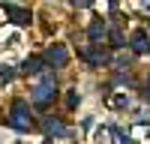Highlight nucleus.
<instances>
[{
    "instance_id": "f257e3e1",
    "label": "nucleus",
    "mask_w": 150,
    "mask_h": 144,
    "mask_svg": "<svg viewBox=\"0 0 150 144\" xmlns=\"http://www.w3.org/2000/svg\"><path fill=\"white\" fill-rule=\"evenodd\" d=\"M57 96V81H54V72H45V75L33 84V90H30V99H33V105H39V108H45L48 102H51Z\"/></svg>"
},
{
    "instance_id": "f03ea898",
    "label": "nucleus",
    "mask_w": 150,
    "mask_h": 144,
    "mask_svg": "<svg viewBox=\"0 0 150 144\" xmlns=\"http://www.w3.org/2000/svg\"><path fill=\"white\" fill-rule=\"evenodd\" d=\"M6 123L12 129H18V132H30L36 123H33V117H30V105L24 102V99H15L9 108V117H6Z\"/></svg>"
},
{
    "instance_id": "7ed1b4c3",
    "label": "nucleus",
    "mask_w": 150,
    "mask_h": 144,
    "mask_svg": "<svg viewBox=\"0 0 150 144\" xmlns=\"http://www.w3.org/2000/svg\"><path fill=\"white\" fill-rule=\"evenodd\" d=\"M42 60H45L51 69H63V66L69 63V51H66L63 45H51V48L42 54Z\"/></svg>"
},
{
    "instance_id": "20e7f679",
    "label": "nucleus",
    "mask_w": 150,
    "mask_h": 144,
    "mask_svg": "<svg viewBox=\"0 0 150 144\" xmlns=\"http://www.w3.org/2000/svg\"><path fill=\"white\" fill-rule=\"evenodd\" d=\"M3 12H6V18H9L12 24H18V27H27V24L33 21L30 9H24V6H15V3H3Z\"/></svg>"
},
{
    "instance_id": "39448f33",
    "label": "nucleus",
    "mask_w": 150,
    "mask_h": 144,
    "mask_svg": "<svg viewBox=\"0 0 150 144\" xmlns=\"http://www.w3.org/2000/svg\"><path fill=\"white\" fill-rule=\"evenodd\" d=\"M81 60H87V63H93V66H102V63L111 60V54H108L105 45H87L81 51Z\"/></svg>"
},
{
    "instance_id": "423d86ee",
    "label": "nucleus",
    "mask_w": 150,
    "mask_h": 144,
    "mask_svg": "<svg viewBox=\"0 0 150 144\" xmlns=\"http://www.w3.org/2000/svg\"><path fill=\"white\" fill-rule=\"evenodd\" d=\"M42 129L48 132V135H54V138H66V135H69V126H66L60 117H45V120H42Z\"/></svg>"
},
{
    "instance_id": "0eeeda50",
    "label": "nucleus",
    "mask_w": 150,
    "mask_h": 144,
    "mask_svg": "<svg viewBox=\"0 0 150 144\" xmlns=\"http://www.w3.org/2000/svg\"><path fill=\"white\" fill-rule=\"evenodd\" d=\"M105 33H108V24H105L102 18H93V21H90V27H87V36H90V42H93V45H99V42L105 39Z\"/></svg>"
},
{
    "instance_id": "6e6552de",
    "label": "nucleus",
    "mask_w": 150,
    "mask_h": 144,
    "mask_svg": "<svg viewBox=\"0 0 150 144\" xmlns=\"http://www.w3.org/2000/svg\"><path fill=\"white\" fill-rule=\"evenodd\" d=\"M129 48H132L135 54L150 51V36H147V30H135V33H132V39H129Z\"/></svg>"
},
{
    "instance_id": "1a4fd4ad",
    "label": "nucleus",
    "mask_w": 150,
    "mask_h": 144,
    "mask_svg": "<svg viewBox=\"0 0 150 144\" xmlns=\"http://www.w3.org/2000/svg\"><path fill=\"white\" fill-rule=\"evenodd\" d=\"M45 69V60L39 57V54H33V57H27V60H24V63H21V75H39V72Z\"/></svg>"
},
{
    "instance_id": "9d476101",
    "label": "nucleus",
    "mask_w": 150,
    "mask_h": 144,
    "mask_svg": "<svg viewBox=\"0 0 150 144\" xmlns=\"http://www.w3.org/2000/svg\"><path fill=\"white\" fill-rule=\"evenodd\" d=\"M105 39L114 45V48H123V33H120V27H111V30L105 33Z\"/></svg>"
},
{
    "instance_id": "9b49d317",
    "label": "nucleus",
    "mask_w": 150,
    "mask_h": 144,
    "mask_svg": "<svg viewBox=\"0 0 150 144\" xmlns=\"http://www.w3.org/2000/svg\"><path fill=\"white\" fill-rule=\"evenodd\" d=\"M108 105H114V108H123V105H129V96H108Z\"/></svg>"
},
{
    "instance_id": "f8f14e48",
    "label": "nucleus",
    "mask_w": 150,
    "mask_h": 144,
    "mask_svg": "<svg viewBox=\"0 0 150 144\" xmlns=\"http://www.w3.org/2000/svg\"><path fill=\"white\" fill-rule=\"evenodd\" d=\"M78 105V93L75 90H66V108H75Z\"/></svg>"
},
{
    "instance_id": "ddd939ff",
    "label": "nucleus",
    "mask_w": 150,
    "mask_h": 144,
    "mask_svg": "<svg viewBox=\"0 0 150 144\" xmlns=\"http://www.w3.org/2000/svg\"><path fill=\"white\" fill-rule=\"evenodd\" d=\"M144 99L150 102V81H147V87H144Z\"/></svg>"
},
{
    "instance_id": "4468645a",
    "label": "nucleus",
    "mask_w": 150,
    "mask_h": 144,
    "mask_svg": "<svg viewBox=\"0 0 150 144\" xmlns=\"http://www.w3.org/2000/svg\"><path fill=\"white\" fill-rule=\"evenodd\" d=\"M0 69H3V66H0Z\"/></svg>"
}]
</instances>
